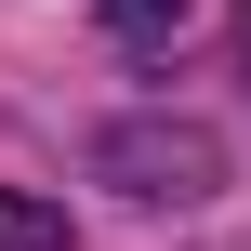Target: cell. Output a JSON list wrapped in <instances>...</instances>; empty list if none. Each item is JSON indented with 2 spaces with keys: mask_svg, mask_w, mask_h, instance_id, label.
I'll return each instance as SVG.
<instances>
[{
  "mask_svg": "<svg viewBox=\"0 0 251 251\" xmlns=\"http://www.w3.org/2000/svg\"><path fill=\"white\" fill-rule=\"evenodd\" d=\"M119 172H172L159 199H199V185H212V146H199V132H172V146H159V132H119Z\"/></svg>",
  "mask_w": 251,
  "mask_h": 251,
  "instance_id": "obj_1",
  "label": "cell"
},
{
  "mask_svg": "<svg viewBox=\"0 0 251 251\" xmlns=\"http://www.w3.org/2000/svg\"><path fill=\"white\" fill-rule=\"evenodd\" d=\"M0 251H66V212L40 185H0Z\"/></svg>",
  "mask_w": 251,
  "mask_h": 251,
  "instance_id": "obj_2",
  "label": "cell"
},
{
  "mask_svg": "<svg viewBox=\"0 0 251 251\" xmlns=\"http://www.w3.org/2000/svg\"><path fill=\"white\" fill-rule=\"evenodd\" d=\"M185 13H199V0H106V26H119V40H146V53H159Z\"/></svg>",
  "mask_w": 251,
  "mask_h": 251,
  "instance_id": "obj_3",
  "label": "cell"
},
{
  "mask_svg": "<svg viewBox=\"0 0 251 251\" xmlns=\"http://www.w3.org/2000/svg\"><path fill=\"white\" fill-rule=\"evenodd\" d=\"M238 53H251V0H238Z\"/></svg>",
  "mask_w": 251,
  "mask_h": 251,
  "instance_id": "obj_4",
  "label": "cell"
}]
</instances>
